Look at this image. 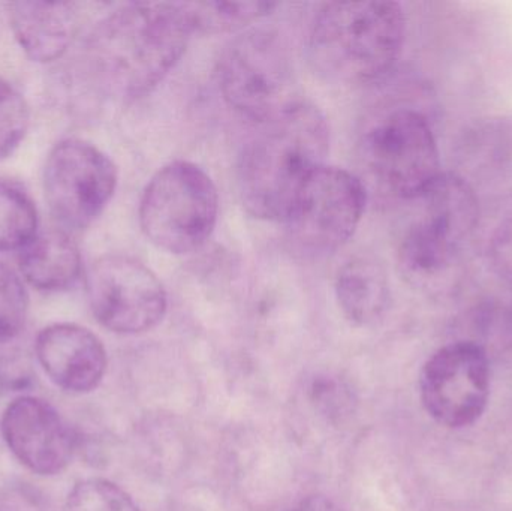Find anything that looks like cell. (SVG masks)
<instances>
[{
  "mask_svg": "<svg viewBox=\"0 0 512 511\" xmlns=\"http://www.w3.org/2000/svg\"><path fill=\"white\" fill-rule=\"evenodd\" d=\"M457 174L483 186L512 185V114H493L463 126L454 140Z\"/></svg>",
  "mask_w": 512,
  "mask_h": 511,
  "instance_id": "5bb4252c",
  "label": "cell"
},
{
  "mask_svg": "<svg viewBox=\"0 0 512 511\" xmlns=\"http://www.w3.org/2000/svg\"><path fill=\"white\" fill-rule=\"evenodd\" d=\"M24 281L42 293L71 290L83 273L80 248L65 230L39 231L18 255Z\"/></svg>",
  "mask_w": 512,
  "mask_h": 511,
  "instance_id": "2e32d148",
  "label": "cell"
},
{
  "mask_svg": "<svg viewBox=\"0 0 512 511\" xmlns=\"http://www.w3.org/2000/svg\"><path fill=\"white\" fill-rule=\"evenodd\" d=\"M0 435L9 453L39 477L65 473L80 446L74 429L50 402L26 393L6 405Z\"/></svg>",
  "mask_w": 512,
  "mask_h": 511,
  "instance_id": "7c38bea8",
  "label": "cell"
},
{
  "mask_svg": "<svg viewBox=\"0 0 512 511\" xmlns=\"http://www.w3.org/2000/svg\"><path fill=\"white\" fill-rule=\"evenodd\" d=\"M15 41L27 57L51 63L65 56L80 30V5L21 0L6 5Z\"/></svg>",
  "mask_w": 512,
  "mask_h": 511,
  "instance_id": "9a60e30c",
  "label": "cell"
},
{
  "mask_svg": "<svg viewBox=\"0 0 512 511\" xmlns=\"http://www.w3.org/2000/svg\"><path fill=\"white\" fill-rule=\"evenodd\" d=\"M191 35L182 3H128L93 30L87 47L90 66L105 92L141 98L182 59Z\"/></svg>",
  "mask_w": 512,
  "mask_h": 511,
  "instance_id": "6da1fadb",
  "label": "cell"
},
{
  "mask_svg": "<svg viewBox=\"0 0 512 511\" xmlns=\"http://www.w3.org/2000/svg\"><path fill=\"white\" fill-rule=\"evenodd\" d=\"M218 83L227 104L259 125L298 102L288 50L267 30H251L225 48Z\"/></svg>",
  "mask_w": 512,
  "mask_h": 511,
  "instance_id": "52a82bcc",
  "label": "cell"
},
{
  "mask_svg": "<svg viewBox=\"0 0 512 511\" xmlns=\"http://www.w3.org/2000/svg\"><path fill=\"white\" fill-rule=\"evenodd\" d=\"M294 511H340V509L328 498L313 495V497H307L306 500L301 501Z\"/></svg>",
  "mask_w": 512,
  "mask_h": 511,
  "instance_id": "d4e9b609",
  "label": "cell"
},
{
  "mask_svg": "<svg viewBox=\"0 0 512 511\" xmlns=\"http://www.w3.org/2000/svg\"><path fill=\"white\" fill-rule=\"evenodd\" d=\"M487 260L496 278L512 291V213L493 231L487 245Z\"/></svg>",
  "mask_w": 512,
  "mask_h": 511,
  "instance_id": "cb8c5ba5",
  "label": "cell"
},
{
  "mask_svg": "<svg viewBox=\"0 0 512 511\" xmlns=\"http://www.w3.org/2000/svg\"><path fill=\"white\" fill-rule=\"evenodd\" d=\"M336 296L349 321L360 326L376 323L390 303L384 267L372 258H352L337 273Z\"/></svg>",
  "mask_w": 512,
  "mask_h": 511,
  "instance_id": "e0dca14e",
  "label": "cell"
},
{
  "mask_svg": "<svg viewBox=\"0 0 512 511\" xmlns=\"http://www.w3.org/2000/svg\"><path fill=\"white\" fill-rule=\"evenodd\" d=\"M30 299L23 279L0 263V344L17 338L29 317Z\"/></svg>",
  "mask_w": 512,
  "mask_h": 511,
  "instance_id": "44dd1931",
  "label": "cell"
},
{
  "mask_svg": "<svg viewBox=\"0 0 512 511\" xmlns=\"http://www.w3.org/2000/svg\"><path fill=\"white\" fill-rule=\"evenodd\" d=\"M219 197L209 174L192 164L165 165L144 189L140 224L150 242L171 254H189L212 236Z\"/></svg>",
  "mask_w": 512,
  "mask_h": 511,
  "instance_id": "5b68a950",
  "label": "cell"
},
{
  "mask_svg": "<svg viewBox=\"0 0 512 511\" xmlns=\"http://www.w3.org/2000/svg\"><path fill=\"white\" fill-rule=\"evenodd\" d=\"M38 233V210L26 189L0 179V251H21Z\"/></svg>",
  "mask_w": 512,
  "mask_h": 511,
  "instance_id": "ac0fdd59",
  "label": "cell"
},
{
  "mask_svg": "<svg viewBox=\"0 0 512 511\" xmlns=\"http://www.w3.org/2000/svg\"><path fill=\"white\" fill-rule=\"evenodd\" d=\"M35 359L45 377L69 395H87L98 389L107 372V350L86 327L54 323L35 339Z\"/></svg>",
  "mask_w": 512,
  "mask_h": 511,
  "instance_id": "4fadbf2b",
  "label": "cell"
},
{
  "mask_svg": "<svg viewBox=\"0 0 512 511\" xmlns=\"http://www.w3.org/2000/svg\"><path fill=\"white\" fill-rule=\"evenodd\" d=\"M261 126L239 158L240 197L256 218L286 221L304 183L325 165L330 131L321 111L300 101Z\"/></svg>",
  "mask_w": 512,
  "mask_h": 511,
  "instance_id": "7a4b0ae2",
  "label": "cell"
},
{
  "mask_svg": "<svg viewBox=\"0 0 512 511\" xmlns=\"http://www.w3.org/2000/svg\"><path fill=\"white\" fill-rule=\"evenodd\" d=\"M0 511H54L48 495L24 480L0 486Z\"/></svg>",
  "mask_w": 512,
  "mask_h": 511,
  "instance_id": "603a6c76",
  "label": "cell"
},
{
  "mask_svg": "<svg viewBox=\"0 0 512 511\" xmlns=\"http://www.w3.org/2000/svg\"><path fill=\"white\" fill-rule=\"evenodd\" d=\"M30 111L24 96L0 78V161L11 156L26 137Z\"/></svg>",
  "mask_w": 512,
  "mask_h": 511,
  "instance_id": "7402d4cb",
  "label": "cell"
},
{
  "mask_svg": "<svg viewBox=\"0 0 512 511\" xmlns=\"http://www.w3.org/2000/svg\"><path fill=\"white\" fill-rule=\"evenodd\" d=\"M192 33L236 32L270 14L274 3L267 2H194L182 3Z\"/></svg>",
  "mask_w": 512,
  "mask_h": 511,
  "instance_id": "d6986e66",
  "label": "cell"
},
{
  "mask_svg": "<svg viewBox=\"0 0 512 511\" xmlns=\"http://www.w3.org/2000/svg\"><path fill=\"white\" fill-rule=\"evenodd\" d=\"M366 200V188L358 177L322 165L304 183L286 218L295 246L313 255L342 248L354 236Z\"/></svg>",
  "mask_w": 512,
  "mask_h": 511,
  "instance_id": "9c48e42d",
  "label": "cell"
},
{
  "mask_svg": "<svg viewBox=\"0 0 512 511\" xmlns=\"http://www.w3.org/2000/svg\"><path fill=\"white\" fill-rule=\"evenodd\" d=\"M420 201L423 218L400 243V273L418 290L448 293L459 282L466 245L480 224L477 191L456 171L442 173Z\"/></svg>",
  "mask_w": 512,
  "mask_h": 511,
  "instance_id": "277c9868",
  "label": "cell"
},
{
  "mask_svg": "<svg viewBox=\"0 0 512 511\" xmlns=\"http://www.w3.org/2000/svg\"><path fill=\"white\" fill-rule=\"evenodd\" d=\"M63 511H140L128 492L101 477L83 479L66 495Z\"/></svg>",
  "mask_w": 512,
  "mask_h": 511,
  "instance_id": "ffe728a7",
  "label": "cell"
},
{
  "mask_svg": "<svg viewBox=\"0 0 512 511\" xmlns=\"http://www.w3.org/2000/svg\"><path fill=\"white\" fill-rule=\"evenodd\" d=\"M116 186V165L92 143L66 138L48 153L44 167L45 200L62 227H90L110 203Z\"/></svg>",
  "mask_w": 512,
  "mask_h": 511,
  "instance_id": "ba28073f",
  "label": "cell"
},
{
  "mask_svg": "<svg viewBox=\"0 0 512 511\" xmlns=\"http://www.w3.org/2000/svg\"><path fill=\"white\" fill-rule=\"evenodd\" d=\"M87 299L101 326L119 335L153 329L167 312L158 276L128 255H104L87 272Z\"/></svg>",
  "mask_w": 512,
  "mask_h": 511,
  "instance_id": "8fae6325",
  "label": "cell"
},
{
  "mask_svg": "<svg viewBox=\"0 0 512 511\" xmlns=\"http://www.w3.org/2000/svg\"><path fill=\"white\" fill-rule=\"evenodd\" d=\"M360 155L378 185L403 200H420L442 174L432 126L411 108L373 122L361 138Z\"/></svg>",
  "mask_w": 512,
  "mask_h": 511,
  "instance_id": "8992f818",
  "label": "cell"
},
{
  "mask_svg": "<svg viewBox=\"0 0 512 511\" xmlns=\"http://www.w3.org/2000/svg\"><path fill=\"white\" fill-rule=\"evenodd\" d=\"M405 35L406 17L399 3H325L310 32V59L328 80L370 83L396 65Z\"/></svg>",
  "mask_w": 512,
  "mask_h": 511,
  "instance_id": "3957f363",
  "label": "cell"
},
{
  "mask_svg": "<svg viewBox=\"0 0 512 511\" xmlns=\"http://www.w3.org/2000/svg\"><path fill=\"white\" fill-rule=\"evenodd\" d=\"M490 357L477 341H456L439 348L423 366L420 396L427 414L450 429L474 425L490 398Z\"/></svg>",
  "mask_w": 512,
  "mask_h": 511,
  "instance_id": "30bf717a",
  "label": "cell"
}]
</instances>
